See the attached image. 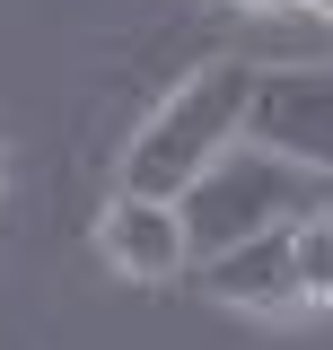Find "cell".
<instances>
[{
    "instance_id": "2",
    "label": "cell",
    "mask_w": 333,
    "mask_h": 350,
    "mask_svg": "<svg viewBox=\"0 0 333 350\" xmlns=\"http://www.w3.org/2000/svg\"><path fill=\"white\" fill-rule=\"evenodd\" d=\"M175 211H184L193 262H210V254H228V245H246V237H263V228L307 219V167H290V158L237 140V149H219V158L184 184Z\"/></svg>"
},
{
    "instance_id": "4",
    "label": "cell",
    "mask_w": 333,
    "mask_h": 350,
    "mask_svg": "<svg viewBox=\"0 0 333 350\" xmlns=\"http://www.w3.org/2000/svg\"><path fill=\"white\" fill-rule=\"evenodd\" d=\"M97 245L123 280H175L193 262V237H184V211L175 202H149V193H114L106 219H97Z\"/></svg>"
},
{
    "instance_id": "3",
    "label": "cell",
    "mask_w": 333,
    "mask_h": 350,
    "mask_svg": "<svg viewBox=\"0 0 333 350\" xmlns=\"http://www.w3.org/2000/svg\"><path fill=\"white\" fill-rule=\"evenodd\" d=\"M246 140L272 149V158H290V167H307V175H333V62L254 70Z\"/></svg>"
},
{
    "instance_id": "7",
    "label": "cell",
    "mask_w": 333,
    "mask_h": 350,
    "mask_svg": "<svg viewBox=\"0 0 333 350\" xmlns=\"http://www.w3.org/2000/svg\"><path fill=\"white\" fill-rule=\"evenodd\" d=\"M307 9H325V18H333V0H307Z\"/></svg>"
},
{
    "instance_id": "5",
    "label": "cell",
    "mask_w": 333,
    "mask_h": 350,
    "mask_svg": "<svg viewBox=\"0 0 333 350\" xmlns=\"http://www.w3.org/2000/svg\"><path fill=\"white\" fill-rule=\"evenodd\" d=\"M202 289L219 306H246V315H281L298 306V262H290V228H263L246 245H228V254L202 262Z\"/></svg>"
},
{
    "instance_id": "1",
    "label": "cell",
    "mask_w": 333,
    "mask_h": 350,
    "mask_svg": "<svg viewBox=\"0 0 333 350\" xmlns=\"http://www.w3.org/2000/svg\"><path fill=\"white\" fill-rule=\"evenodd\" d=\"M246 96H254V70L246 62H210L166 96L149 123L132 131L123 149V193H149V202H184V184L246 140Z\"/></svg>"
},
{
    "instance_id": "6",
    "label": "cell",
    "mask_w": 333,
    "mask_h": 350,
    "mask_svg": "<svg viewBox=\"0 0 333 350\" xmlns=\"http://www.w3.org/2000/svg\"><path fill=\"white\" fill-rule=\"evenodd\" d=\"M290 262H298V306H333V211L290 219Z\"/></svg>"
}]
</instances>
